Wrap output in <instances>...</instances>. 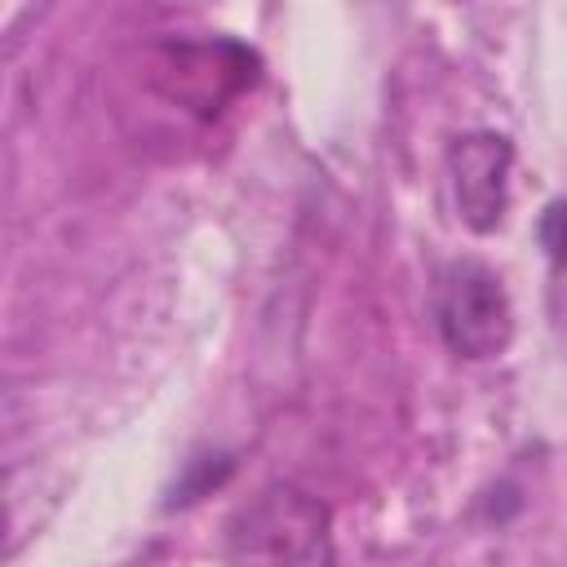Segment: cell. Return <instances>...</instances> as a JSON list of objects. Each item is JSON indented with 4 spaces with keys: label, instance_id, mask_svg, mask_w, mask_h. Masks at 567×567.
Listing matches in <instances>:
<instances>
[{
    "label": "cell",
    "instance_id": "cell-1",
    "mask_svg": "<svg viewBox=\"0 0 567 567\" xmlns=\"http://www.w3.org/2000/svg\"><path fill=\"white\" fill-rule=\"evenodd\" d=\"M226 558L230 567H337L332 509L297 483H270L230 514Z\"/></svg>",
    "mask_w": 567,
    "mask_h": 567
},
{
    "label": "cell",
    "instance_id": "cell-2",
    "mask_svg": "<svg viewBox=\"0 0 567 567\" xmlns=\"http://www.w3.org/2000/svg\"><path fill=\"white\" fill-rule=\"evenodd\" d=\"M434 319H439L443 346L470 363L501 359L514 341V301H509L501 275L474 257L452 261L439 275Z\"/></svg>",
    "mask_w": 567,
    "mask_h": 567
},
{
    "label": "cell",
    "instance_id": "cell-3",
    "mask_svg": "<svg viewBox=\"0 0 567 567\" xmlns=\"http://www.w3.org/2000/svg\"><path fill=\"white\" fill-rule=\"evenodd\" d=\"M509 168L514 142L492 128H474L452 137L447 146V177L461 221L474 235H492L509 213Z\"/></svg>",
    "mask_w": 567,
    "mask_h": 567
},
{
    "label": "cell",
    "instance_id": "cell-4",
    "mask_svg": "<svg viewBox=\"0 0 567 567\" xmlns=\"http://www.w3.org/2000/svg\"><path fill=\"white\" fill-rule=\"evenodd\" d=\"M540 244L554 266H567V199H554L540 213Z\"/></svg>",
    "mask_w": 567,
    "mask_h": 567
}]
</instances>
